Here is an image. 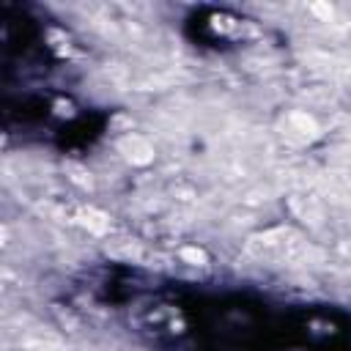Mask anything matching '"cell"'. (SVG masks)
<instances>
[{
	"label": "cell",
	"instance_id": "cell-2",
	"mask_svg": "<svg viewBox=\"0 0 351 351\" xmlns=\"http://www.w3.org/2000/svg\"><path fill=\"white\" fill-rule=\"evenodd\" d=\"M280 129H282V137L293 145H304L318 137V126L307 112H288Z\"/></svg>",
	"mask_w": 351,
	"mask_h": 351
},
{
	"label": "cell",
	"instance_id": "cell-3",
	"mask_svg": "<svg viewBox=\"0 0 351 351\" xmlns=\"http://www.w3.org/2000/svg\"><path fill=\"white\" fill-rule=\"evenodd\" d=\"M121 154H123L129 162H134V165H145V162L154 159V148H151V143H148L145 137H140V134H129V137H123V140H121Z\"/></svg>",
	"mask_w": 351,
	"mask_h": 351
},
{
	"label": "cell",
	"instance_id": "cell-1",
	"mask_svg": "<svg viewBox=\"0 0 351 351\" xmlns=\"http://www.w3.org/2000/svg\"><path fill=\"white\" fill-rule=\"evenodd\" d=\"M250 250H252L255 255H261V258L296 261V255L304 252V244H299V239H296L291 230H274V233H266V236L255 239Z\"/></svg>",
	"mask_w": 351,
	"mask_h": 351
},
{
	"label": "cell",
	"instance_id": "cell-5",
	"mask_svg": "<svg viewBox=\"0 0 351 351\" xmlns=\"http://www.w3.org/2000/svg\"><path fill=\"white\" fill-rule=\"evenodd\" d=\"M184 255H186V258H192V261H203V252H195V250H186Z\"/></svg>",
	"mask_w": 351,
	"mask_h": 351
},
{
	"label": "cell",
	"instance_id": "cell-4",
	"mask_svg": "<svg viewBox=\"0 0 351 351\" xmlns=\"http://www.w3.org/2000/svg\"><path fill=\"white\" fill-rule=\"evenodd\" d=\"M82 217H85V225H88L90 230H96V233L107 230V219H104L101 214H96V211H85Z\"/></svg>",
	"mask_w": 351,
	"mask_h": 351
}]
</instances>
